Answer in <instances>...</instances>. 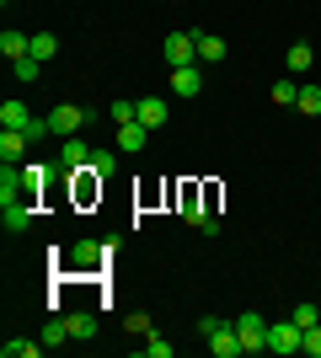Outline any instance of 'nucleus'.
<instances>
[{"label":"nucleus","mask_w":321,"mask_h":358,"mask_svg":"<svg viewBox=\"0 0 321 358\" xmlns=\"http://www.w3.org/2000/svg\"><path fill=\"white\" fill-rule=\"evenodd\" d=\"M107 257H113V246H92V241H80V246H70V252H64L59 268H64V273H102Z\"/></svg>","instance_id":"obj_1"},{"label":"nucleus","mask_w":321,"mask_h":358,"mask_svg":"<svg viewBox=\"0 0 321 358\" xmlns=\"http://www.w3.org/2000/svg\"><path fill=\"white\" fill-rule=\"evenodd\" d=\"M236 337H241L246 353H268V321L257 310H241L236 315Z\"/></svg>","instance_id":"obj_2"},{"label":"nucleus","mask_w":321,"mask_h":358,"mask_svg":"<svg viewBox=\"0 0 321 358\" xmlns=\"http://www.w3.org/2000/svg\"><path fill=\"white\" fill-rule=\"evenodd\" d=\"M161 54H166L171 70H177V64H199V38H193V32H171L166 43H161Z\"/></svg>","instance_id":"obj_3"},{"label":"nucleus","mask_w":321,"mask_h":358,"mask_svg":"<svg viewBox=\"0 0 321 358\" xmlns=\"http://www.w3.org/2000/svg\"><path fill=\"white\" fill-rule=\"evenodd\" d=\"M300 343H306V331L294 321H273L268 327V353H300Z\"/></svg>","instance_id":"obj_4"},{"label":"nucleus","mask_w":321,"mask_h":358,"mask_svg":"<svg viewBox=\"0 0 321 358\" xmlns=\"http://www.w3.org/2000/svg\"><path fill=\"white\" fill-rule=\"evenodd\" d=\"M70 177H76V203H80V209H92L97 198H102V177L92 171V161L80 166V171H70Z\"/></svg>","instance_id":"obj_5"},{"label":"nucleus","mask_w":321,"mask_h":358,"mask_svg":"<svg viewBox=\"0 0 321 358\" xmlns=\"http://www.w3.org/2000/svg\"><path fill=\"white\" fill-rule=\"evenodd\" d=\"M171 91H177L183 102H187V96H199V91H204V70H199V64H177V70H171Z\"/></svg>","instance_id":"obj_6"},{"label":"nucleus","mask_w":321,"mask_h":358,"mask_svg":"<svg viewBox=\"0 0 321 358\" xmlns=\"http://www.w3.org/2000/svg\"><path fill=\"white\" fill-rule=\"evenodd\" d=\"M86 161H92V145H86L80 134H70V139L59 145V171H80Z\"/></svg>","instance_id":"obj_7"},{"label":"nucleus","mask_w":321,"mask_h":358,"mask_svg":"<svg viewBox=\"0 0 321 358\" xmlns=\"http://www.w3.org/2000/svg\"><path fill=\"white\" fill-rule=\"evenodd\" d=\"M209 353H214V358H241V353H246L241 337H236V321H225V327L209 337Z\"/></svg>","instance_id":"obj_8"},{"label":"nucleus","mask_w":321,"mask_h":358,"mask_svg":"<svg viewBox=\"0 0 321 358\" xmlns=\"http://www.w3.org/2000/svg\"><path fill=\"white\" fill-rule=\"evenodd\" d=\"M48 123H54V134H64V139H70V134H80V123H86V113L64 102V107H54V113H48Z\"/></svg>","instance_id":"obj_9"},{"label":"nucleus","mask_w":321,"mask_h":358,"mask_svg":"<svg viewBox=\"0 0 321 358\" xmlns=\"http://www.w3.org/2000/svg\"><path fill=\"white\" fill-rule=\"evenodd\" d=\"M48 171H54V166H22V198H43L48 193Z\"/></svg>","instance_id":"obj_10"},{"label":"nucleus","mask_w":321,"mask_h":358,"mask_svg":"<svg viewBox=\"0 0 321 358\" xmlns=\"http://www.w3.org/2000/svg\"><path fill=\"white\" fill-rule=\"evenodd\" d=\"M0 209H6V230H11V236H22L32 224V198H11V203H0Z\"/></svg>","instance_id":"obj_11"},{"label":"nucleus","mask_w":321,"mask_h":358,"mask_svg":"<svg viewBox=\"0 0 321 358\" xmlns=\"http://www.w3.org/2000/svg\"><path fill=\"white\" fill-rule=\"evenodd\" d=\"M166 118H171L166 96H139V123H145V129H161Z\"/></svg>","instance_id":"obj_12"},{"label":"nucleus","mask_w":321,"mask_h":358,"mask_svg":"<svg viewBox=\"0 0 321 358\" xmlns=\"http://www.w3.org/2000/svg\"><path fill=\"white\" fill-rule=\"evenodd\" d=\"M0 54H6V59H27V54H32V38H27V32H16V27H6V32H0Z\"/></svg>","instance_id":"obj_13"},{"label":"nucleus","mask_w":321,"mask_h":358,"mask_svg":"<svg viewBox=\"0 0 321 358\" xmlns=\"http://www.w3.org/2000/svg\"><path fill=\"white\" fill-rule=\"evenodd\" d=\"M27 145H32V139L22 134V129H6V134H0V161L22 166V155H27Z\"/></svg>","instance_id":"obj_14"},{"label":"nucleus","mask_w":321,"mask_h":358,"mask_svg":"<svg viewBox=\"0 0 321 358\" xmlns=\"http://www.w3.org/2000/svg\"><path fill=\"white\" fill-rule=\"evenodd\" d=\"M145 134H150V129H145V123H118V150L123 155H134V150H145Z\"/></svg>","instance_id":"obj_15"},{"label":"nucleus","mask_w":321,"mask_h":358,"mask_svg":"<svg viewBox=\"0 0 321 358\" xmlns=\"http://www.w3.org/2000/svg\"><path fill=\"white\" fill-rule=\"evenodd\" d=\"M199 38V64H220L225 59V38H214V32H193Z\"/></svg>","instance_id":"obj_16"},{"label":"nucleus","mask_w":321,"mask_h":358,"mask_svg":"<svg viewBox=\"0 0 321 358\" xmlns=\"http://www.w3.org/2000/svg\"><path fill=\"white\" fill-rule=\"evenodd\" d=\"M27 123H32L27 102H6V107H0V129H27Z\"/></svg>","instance_id":"obj_17"},{"label":"nucleus","mask_w":321,"mask_h":358,"mask_svg":"<svg viewBox=\"0 0 321 358\" xmlns=\"http://www.w3.org/2000/svg\"><path fill=\"white\" fill-rule=\"evenodd\" d=\"M38 337H43V348H64V343H70V321H64V315H54Z\"/></svg>","instance_id":"obj_18"},{"label":"nucleus","mask_w":321,"mask_h":358,"mask_svg":"<svg viewBox=\"0 0 321 358\" xmlns=\"http://www.w3.org/2000/svg\"><path fill=\"white\" fill-rule=\"evenodd\" d=\"M0 353H6V358H38V353H48V348H43V337H38V343H22V337H11V343H0Z\"/></svg>","instance_id":"obj_19"},{"label":"nucleus","mask_w":321,"mask_h":358,"mask_svg":"<svg viewBox=\"0 0 321 358\" xmlns=\"http://www.w3.org/2000/svg\"><path fill=\"white\" fill-rule=\"evenodd\" d=\"M311 59H316V54H311V43H290V54H284L290 75H306V70H311Z\"/></svg>","instance_id":"obj_20"},{"label":"nucleus","mask_w":321,"mask_h":358,"mask_svg":"<svg viewBox=\"0 0 321 358\" xmlns=\"http://www.w3.org/2000/svg\"><path fill=\"white\" fill-rule=\"evenodd\" d=\"M54 54H59V38H54V32H32V59H54Z\"/></svg>","instance_id":"obj_21"},{"label":"nucleus","mask_w":321,"mask_h":358,"mask_svg":"<svg viewBox=\"0 0 321 358\" xmlns=\"http://www.w3.org/2000/svg\"><path fill=\"white\" fill-rule=\"evenodd\" d=\"M294 107H300L306 118H321V86H300V96H294Z\"/></svg>","instance_id":"obj_22"},{"label":"nucleus","mask_w":321,"mask_h":358,"mask_svg":"<svg viewBox=\"0 0 321 358\" xmlns=\"http://www.w3.org/2000/svg\"><path fill=\"white\" fill-rule=\"evenodd\" d=\"M64 321H70V337H76V343H86V337H97V315H64Z\"/></svg>","instance_id":"obj_23"},{"label":"nucleus","mask_w":321,"mask_h":358,"mask_svg":"<svg viewBox=\"0 0 321 358\" xmlns=\"http://www.w3.org/2000/svg\"><path fill=\"white\" fill-rule=\"evenodd\" d=\"M123 331H129V337H150V315H145V310H134V315H123Z\"/></svg>","instance_id":"obj_24"},{"label":"nucleus","mask_w":321,"mask_h":358,"mask_svg":"<svg viewBox=\"0 0 321 358\" xmlns=\"http://www.w3.org/2000/svg\"><path fill=\"white\" fill-rule=\"evenodd\" d=\"M92 171H97V177L118 171V150H92Z\"/></svg>","instance_id":"obj_25"},{"label":"nucleus","mask_w":321,"mask_h":358,"mask_svg":"<svg viewBox=\"0 0 321 358\" xmlns=\"http://www.w3.org/2000/svg\"><path fill=\"white\" fill-rule=\"evenodd\" d=\"M290 321H294V327H300V331L321 327V315H316V305H294V310H290Z\"/></svg>","instance_id":"obj_26"},{"label":"nucleus","mask_w":321,"mask_h":358,"mask_svg":"<svg viewBox=\"0 0 321 358\" xmlns=\"http://www.w3.org/2000/svg\"><path fill=\"white\" fill-rule=\"evenodd\" d=\"M107 118H113V123H134L139 118V102H123V96H118V102L107 107Z\"/></svg>","instance_id":"obj_27"},{"label":"nucleus","mask_w":321,"mask_h":358,"mask_svg":"<svg viewBox=\"0 0 321 358\" xmlns=\"http://www.w3.org/2000/svg\"><path fill=\"white\" fill-rule=\"evenodd\" d=\"M294 96H300V86H294V80H278V86H273V102H278V107H294Z\"/></svg>","instance_id":"obj_28"},{"label":"nucleus","mask_w":321,"mask_h":358,"mask_svg":"<svg viewBox=\"0 0 321 358\" xmlns=\"http://www.w3.org/2000/svg\"><path fill=\"white\" fill-rule=\"evenodd\" d=\"M145 353H150V358H171L177 348H171L166 337H155V331H150V337H145Z\"/></svg>","instance_id":"obj_29"},{"label":"nucleus","mask_w":321,"mask_h":358,"mask_svg":"<svg viewBox=\"0 0 321 358\" xmlns=\"http://www.w3.org/2000/svg\"><path fill=\"white\" fill-rule=\"evenodd\" d=\"M38 70H43V59H32V54L16 59V80H38Z\"/></svg>","instance_id":"obj_30"},{"label":"nucleus","mask_w":321,"mask_h":358,"mask_svg":"<svg viewBox=\"0 0 321 358\" xmlns=\"http://www.w3.org/2000/svg\"><path fill=\"white\" fill-rule=\"evenodd\" d=\"M300 353H311V358H321V327H311V331H306V343H300Z\"/></svg>","instance_id":"obj_31"}]
</instances>
